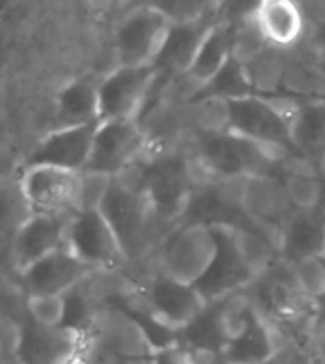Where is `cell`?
Masks as SVG:
<instances>
[{
	"label": "cell",
	"instance_id": "obj_17",
	"mask_svg": "<svg viewBox=\"0 0 325 364\" xmlns=\"http://www.w3.org/2000/svg\"><path fill=\"white\" fill-rule=\"evenodd\" d=\"M97 124L53 128L33 149L27 166H55L84 172L92 156Z\"/></svg>",
	"mask_w": 325,
	"mask_h": 364
},
{
	"label": "cell",
	"instance_id": "obj_26",
	"mask_svg": "<svg viewBox=\"0 0 325 364\" xmlns=\"http://www.w3.org/2000/svg\"><path fill=\"white\" fill-rule=\"evenodd\" d=\"M274 176L284 183L293 210H308L318 206L325 197V183L319 176V166L299 155L287 156Z\"/></svg>",
	"mask_w": 325,
	"mask_h": 364
},
{
	"label": "cell",
	"instance_id": "obj_14",
	"mask_svg": "<svg viewBox=\"0 0 325 364\" xmlns=\"http://www.w3.org/2000/svg\"><path fill=\"white\" fill-rule=\"evenodd\" d=\"M72 215L31 214L21 221L12 240V267L16 273L40 262L42 257L67 248V229Z\"/></svg>",
	"mask_w": 325,
	"mask_h": 364
},
{
	"label": "cell",
	"instance_id": "obj_9",
	"mask_svg": "<svg viewBox=\"0 0 325 364\" xmlns=\"http://www.w3.org/2000/svg\"><path fill=\"white\" fill-rule=\"evenodd\" d=\"M160 71L156 65L122 67L99 80V122L139 120L150 103Z\"/></svg>",
	"mask_w": 325,
	"mask_h": 364
},
{
	"label": "cell",
	"instance_id": "obj_3",
	"mask_svg": "<svg viewBox=\"0 0 325 364\" xmlns=\"http://www.w3.org/2000/svg\"><path fill=\"white\" fill-rule=\"evenodd\" d=\"M228 132L251 139L270 151L280 162L297 155L290 132V97L246 96L226 100Z\"/></svg>",
	"mask_w": 325,
	"mask_h": 364
},
{
	"label": "cell",
	"instance_id": "obj_7",
	"mask_svg": "<svg viewBox=\"0 0 325 364\" xmlns=\"http://www.w3.org/2000/svg\"><path fill=\"white\" fill-rule=\"evenodd\" d=\"M240 183L242 179L200 183L192 193L179 225H204L209 229L225 227L234 231H251V233L265 235L266 239L274 242L272 237L246 214L240 198Z\"/></svg>",
	"mask_w": 325,
	"mask_h": 364
},
{
	"label": "cell",
	"instance_id": "obj_33",
	"mask_svg": "<svg viewBox=\"0 0 325 364\" xmlns=\"http://www.w3.org/2000/svg\"><path fill=\"white\" fill-rule=\"evenodd\" d=\"M154 8L166 16L172 25H187L200 21L223 6V2H198V0H175V2H153Z\"/></svg>",
	"mask_w": 325,
	"mask_h": 364
},
{
	"label": "cell",
	"instance_id": "obj_32",
	"mask_svg": "<svg viewBox=\"0 0 325 364\" xmlns=\"http://www.w3.org/2000/svg\"><path fill=\"white\" fill-rule=\"evenodd\" d=\"M27 313L33 323L48 326V328H60L65 323L67 301L65 296H50V294H35L27 296L25 301Z\"/></svg>",
	"mask_w": 325,
	"mask_h": 364
},
{
	"label": "cell",
	"instance_id": "obj_4",
	"mask_svg": "<svg viewBox=\"0 0 325 364\" xmlns=\"http://www.w3.org/2000/svg\"><path fill=\"white\" fill-rule=\"evenodd\" d=\"M99 210L119 237L130 265L147 256L160 229L137 187L124 178H113Z\"/></svg>",
	"mask_w": 325,
	"mask_h": 364
},
{
	"label": "cell",
	"instance_id": "obj_8",
	"mask_svg": "<svg viewBox=\"0 0 325 364\" xmlns=\"http://www.w3.org/2000/svg\"><path fill=\"white\" fill-rule=\"evenodd\" d=\"M150 149L147 132L139 120H106L95 130L94 147L84 172L120 178L143 161Z\"/></svg>",
	"mask_w": 325,
	"mask_h": 364
},
{
	"label": "cell",
	"instance_id": "obj_31",
	"mask_svg": "<svg viewBox=\"0 0 325 364\" xmlns=\"http://www.w3.org/2000/svg\"><path fill=\"white\" fill-rule=\"evenodd\" d=\"M293 281L308 301L321 305L325 301V256H314L291 265Z\"/></svg>",
	"mask_w": 325,
	"mask_h": 364
},
{
	"label": "cell",
	"instance_id": "obj_6",
	"mask_svg": "<svg viewBox=\"0 0 325 364\" xmlns=\"http://www.w3.org/2000/svg\"><path fill=\"white\" fill-rule=\"evenodd\" d=\"M19 191L31 214L75 215L84 210L82 172L55 166H25Z\"/></svg>",
	"mask_w": 325,
	"mask_h": 364
},
{
	"label": "cell",
	"instance_id": "obj_5",
	"mask_svg": "<svg viewBox=\"0 0 325 364\" xmlns=\"http://www.w3.org/2000/svg\"><path fill=\"white\" fill-rule=\"evenodd\" d=\"M217 240L209 227L179 225L156 246V271L196 284L215 259Z\"/></svg>",
	"mask_w": 325,
	"mask_h": 364
},
{
	"label": "cell",
	"instance_id": "obj_11",
	"mask_svg": "<svg viewBox=\"0 0 325 364\" xmlns=\"http://www.w3.org/2000/svg\"><path fill=\"white\" fill-rule=\"evenodd\" d=\"M67 250L97 271H128L131 267L119 237L99 208L82 210L69 220Z\"/></svg>",
	"mask_w": 325,
	"mask_h": 364
},
{
	"label": "cell",
	"instance_id": "obj_37",
	"mask_svg": "<svg viewBox=\"0 0 325 364\" xmlns=\"http://www.w3.org/2000/svg\"><path fill=\"white\" fill-rule=\"evenodd\" d=\"M312 46V44H310ZM314 48V46H312ZM314 58H316V61H318V65L324 69L325 73V50H319V48H314Z\"/></svg>",
	"mask_w": 325,
	"mask_h": 364
},
{
	"label": "cell",
	"instance_id": "obj_13",
	"mask_svg": "<svg viewBox=\"0 0 325 364\" xmlns=\"http://www.w3.org/2000/svg\"><path fill=\"white\" fill-rule=\"evenodd\" d=\"M94 346V336H82L69 328H48L27 318L16 332V364H72Z\"/></svg>",
	"mask_w": 325,
	"mask_h": 364
},
{
	"label": "cell",
	"instance_id": "obj_34",
	"mask_svg": "<svg viewBox=\"0 0 325 364\" xmlns=\"http://www.w3.org/2000/svg\"><path fill=\"white\" fill-rule=\"evenodd\" d=\"M266 364H321L319 358L316 357V353L307 346H301L297 341L287 340L285 346L282 347V351L268 360Z\"/></svg>",
	"mask_w": 325,
	"mask_h": 364
},
{
	"label": "cell",
	"instance_id": "obj_27",
	"mask_svg": "<svg viewBox=\"0 0 325 364\" xmlns=\"http://www.w3.org/2000/svg\"><path fill=\"white\" fill-rule=\"evenodd\" d=\"M280 96L293 100H325V73L314 58L312 46L308 54L290 50L280 84Z\"/></svg>",
	"mask_w": 325,
	"mask_h": 364
},
{
	"label": "cell",
	"instance_id": "obj_19",
	"mask_svg": "<svg viewBox=\"0 0 325 364\" xmlns=\"http://www.w3.org/2000/svg\"><path fill=\"white\" fill-rule=\"evenodd\" d=\"M285 341L284 334L251 305L242 326L221 355L219 364H266L282 351Z\"/></svg>",
	"mask_w": 325,
	"mask_h": 364
},
{
	"label": "cell",
	"instance_id": "obj_40",
	"mask_svg": "<svg viewBox=\"0 0 325 364\" xmlns=\"http://www.w3.org/2000/svg\"><path fill=\"white\" fill-rule=\"evenodd\" d=\"M321 305H325V301H324V304H321Z\"/></svg>",
	"mask_w": 325,
	"mask_h": 364
},
{
	"label": "cell",
	"instance_id": "obj_10",
	"mask_svg": "<svg viewBox=\"0 0 325 364\" xmlns=\"http://www.w3.org/2000/svg\"><path fill=\"white\" fill-rule=\"evenodd\" d=\"M139 298L143 299L139 307L153 316L160 326H164L173 334H177L179 330L192 323L207 307V301L202 298L194 284L177 281L160 271H154L143 282Z\"/></svg>",
	"mask_w": 325,
	"mask_h": 364
},
{
	"label": "cell",
	"instance_id": "obj_36",
	"mask_svg": "<svg viewBox=\"0 0 325 364\" xmlns=\"http://www.w3.org/2000/svg\"><path fill=\"white\" fill-rule=\"evenodd\" d=\"M308 31L325 29V2H299Z\"/></svg>",
	"mask_w": 325,
	"mask_h": 364
},
{
	"label": "cell",
	"instance_id": "obj_29",
	"mask_svg": "<svg viewBox=\"0 0 325 364\" xmlns=\"http://www.w3.org/2000/svg\"><path fill=\"white\" fill-rule=\"evenodd\" d=\"M253 96V90L249 86L246 71L242 63H238L232 58L223 71L217 75L215 80L198 90L192 100H202V97H221V100H238V97ZM190 100V102H192Z\"/></svg>",
	"mask_w": 325,
	"mask_h": 364
},
{
	"label": "cell",
	"instance_id": "obj_18",
	"mask_svg": "<svg viewBox=\"0 0 325 364\" xmlns=\"http://www.w3.org/2000/svg\"><path fill=\"white\" fill-rule=\"evenodd\" d=\"M97 269L78 259L71 250H57L40 262L19 273V282L25 288L27 296L50 294V296H65L71 290L82 284Z\"/></svg>",
	"mask_w": 325,
	"mask_h": 364
},
{
	"label": "cell",
	"instance_id": "obj_39",
	"mask_svg": "<svg viewBox=\"0 0 325 364\" xmlns=\"http://www.w3.org/2000/svg\"><path fill=\"white\" fill-rule=\"evenodd\" d=\"M319 176H321V179H324L325 183V159L321 161V164H319Z\"/></svg>",
	"mask_w": 325,
	"mask_h": 364
},
{
	"label": "cell",
	"instance_id": "obj_25",
	"mask_svg": "<svg viewBox=\"0 0 325 364\" xmlns=\"http://www.w3.org/2000/svg\"><path fill=\"white\" fill-rule=\"evenodd\" d=\"M99 80L88 75L61 86L55 96V128L99 122Z\"/></svg>",
	"mask_w": 325,
	"mask_h": 364
},
{
	"label": "cell",
	"instance_id": "obj_35",
	"mask_svg": "<svg viewBox=\"0 0 325 364\" xmlns=\"http://www.w3.org/2000/svg\"><path fill=\"white\" fill-rule=\"evenodd\" d=\"M148 364H194L190 355L184 351L183 347L175 343H170L166 347H160L150 353Z\"/></svg>",
	"mask_w": 325,
	"mask_h": 364
},
{
	"label": "cell",
	"instance_id": "obj_30",
	"mask_svg": "<svg viewBox=\"0 0 325 364\" xmlns=\"http://www.w3.org/2000/svg\"><path fill=\"white\" fill-rule=\"evenodd\" d=\"M232 23V58L238 63H249L257 55L265 52L270 44L266 42L265 35L260 33L259 25L255 23L253 12L243 18L231 21Z\"/></svg>",
	"mask_w": 325,
	"mask_h": 364
},
{
	"label": "cell",
	"instance_id": "obj_15",
	"mask_svg": "<svg viewBox=\"0 0 325 364\" xmlns=\"http://www.w3.org/2000/svg\"><path fill=\"white\" fill-rule=\"evenodd\" d=\"M211 231L217 240L215 259L207 269L206 275L194 284V288L207 304L219 301L231 294L248 290L255 282V277L251 275V271L246 267V263L238 254L231 229L213 227Z\"/></svg>",
	"mask_w": 325,
	"mask_h": 364
},
{
	"label": "cell",
	"instance_id": "obj_12",
	"mask_svg": "<svg viewBox=\"0 0 325 364\" xmlns=\"http://www.w3.org/2000/svg\"><path fill=\"white\" fill-rule=\"evenodd\" d=\"M172 23L153 4H143L126 14L116 27V55L122 67L156 65Z\"/></svg>",
	"mask_w": 325,
	"mask_h": 364
},
{
	"label": "cell",
	"instance_id": "obj_1",
	"mask_svg": "<svg viewBox=\"0 0 325 364\" xmlns=\"http://www.w3.org/2000/svg\"><path fill=\"white\" fill-rule=\"evenodd\" d=\"M137 187L147 200L158 229L166 235L179 227L198 186V172L187 149H148L130 172L120 176Z\"/></svg>",
	"mask_w": 325,
	"mask_h": 364
},
{
	"label": "cell",
	"instance_id": "obj_21",
	"mask_svg": "<svg viewBox=\"0 0 325 364\" xmlns=\"http://www.w3.org/2000/svg\"><path fill=\"white\" fill-rule=\"evenodd\" d=\"M255 23L272 48L295 50L308 35L307 19L299 2L291 0H263L253 10Z\"/></svg>",
	"mask_w": 325,
	"mask_h": 364
},
{
	"label": "cell",
	"instance_id": "obj_24",
	"mask_svg": "<svg viewBox=\"0 0 325 364\" xmlns=\"http://www.w3.org/2000/svg\"><path fill=\"white\" fill-rule=\"evenodd\" d=\"M232 60V23L221 18L213 29L202 42L200 50L196 54L192 65L184 73L183 82L190 86V92L194 96L198 90L217 78L226 63ZM192 100V97H190Z\"/></svg>",
	"mask_w": 325,
	"mask_h": 364
},
{
	"label": "cell",
	"instance_id": "obj_16",
	"mask_svg": "<svg viewBox=\"0 0 325 364\" xmlns=\"http://www.w3.org/2000/svg\"><path fill=\"white\" fill-rule=\"evenodd\" d=\"M240 198L246 214L263 227L278 246V237L285 221L290 220L293 206L285 193L284 183L274 173H260L242 179Z\"/></svg>",
	"mask_w": 325,
	"mask_h": 364
},
{
	"label": "cell",
	"instance_id": "obj_2",
	"mask_svg": "<svg viewBox=\"0 0 325 364\" xmlns=\"http://www.w3.org/2000/svg\"><path fill=\"white\" fill-rule=\"evenodd\" d=\"M187 151L194 162L200 183L238 181L260 173H274L282 164L270 151L234 132L196 136Z\"/></svg>",
	"mask_w": 325,
	"mask_h": 364
},
{
	"label": "cell",
	"instance_id": "obj_23",
	"mask_svg": "<svg viewBox=\"0 0 325 364\" xmlns=\"http://www.w3.org/2000/svg\"><path fill=\"white\" fill-rule=\"evenodd\" d=\"M290 132L299 156L321 164L325 159V100L290 97Z\"/></svg>",
	"mask_w": 325,
	"mask_h": 364
},
{
	"label": "cell",
	"instance_id": "obj_28",
	"mask_svg": "<svg viewBox=\"0 0 325 364\" xmlns=\"http://www.w3.org/2000/svg\"><path fill=\"white\" fill-rule=\"evenodd\" d=\"M290 50L268 48L255 60L243 65L248 82L257 96H280V84L284 77Z\"/></svg>",
	"mask_w": 325,
	"mask_h": 364
},
{
	"label": "cell",
	"instance_id": "obj_38",
	"mask_svg": "<svg viewBox=\"0 0 325 364\" xmlns=\"http://www.w3.org/2000/svg\"><path fill=\"white\" fill-rule=\"evenodd\" d=\"M92 349H94V346H92ZM92 349H89V351L86 353V355H84V357L78 358L77 363H72V364H89V357H92Z\"/></svg>",
	"mask_w": 325,
	"mask_h": 364
},
{
	"label": "cell",
	"instance_id": "obj_20",
	"mask_svg": "<svg viewBox=\"0 0 325 364\" xmlns=\"http://www.w3.org/2000/svg\"><path fill=\"white\" fill-rule=\"evenodd\" d=\"M278 256L287 265L325 256V197L318 206L293 210L278 237Z\"/></svg>",
	"mask_w": 325,
	"mask_h": 364
},
{
	"label": "cell",
	"instance_id": "obj_22",
	"mask_svg": "<svg viewBox=\"0 0 325 364\" xmlns=\"http://www.w3.org/2000/svg\"><path fill=\"white\" fill-rule=\"evenodd\" d=\"M221 8L206 16L204 19H200V21H194V23L172 25L166 44H164V50H162V54L156 61L160 75L177 78L183 77L184 73L189 71V67L192 65V61H194L207 33L213 29V25L223 18Z\"/></svg>",
	"mask_w": 325,
	"mask_h": 364
}]
</instances>
